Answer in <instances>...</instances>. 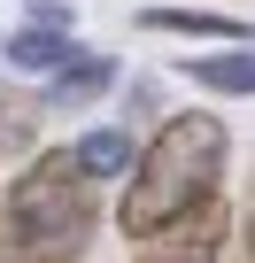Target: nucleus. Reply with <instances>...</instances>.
<instances>
[{
    "mask_svg": "<svg viewBox=\"0 0 255 263\" xmlns=\"http://www.w3.org/2000/svg\"><path fill=\"white\" fill-rule=\"evenodd\" d=\"M224 124L186 108V116H163L155 124V140L132 147V171H124V201H116V232L124 240H140L170 217H186L193 201H209L224 186Z\"/></svg>",
    "mask_w": 255,
    "mask_h": 263,
    "instance_id": "f257e3e1",
    "label": "nucleus"
},
{
    "mask_svg": "<svg viewBox=\"0 0 255 263\" xmlns=\"http://www.w3.org/2000/svg\"><path fill=\"white\" fill-rule=\"evenodd\" d=\"M101 201L70 147L31 155L0 194V263H77L93 248Z\"/></svg>",
    "mask_w": 255,
    "mask_h": 263,
    "instance_id": "f03ea898",
    "label": "nucleus"
},
{
    "mask_svg": "<svg viewBox=\"0 0 255 263\" xmlns=\"http://www.w3.org/2000/svg\"><path fill=\"white\" fill-rule=\"evenodd\" d=\"M224 201L209 194V201H193L186 217H170V224H155V232H140L132 240V263H217L224 255Z\"/></svg>",
    "mask_w": 255,
    "mask_h": 263,
    "instance_id": "7ed1b4c3",
    "label": "nucleus"
},
{
    "mask_svg": "<svg viewBox=\"0 0 255 263\" xmlns=\"http://www.w3.org/2000/svg\"><path fill=\"white\" fill-rule=\"evenodd\" d=\"M140 31H163V39H217V47L255 39L240 16H217V8H147V16H140Z\"/></svg>",
    "mask_w": 255,
    "mask_h": 263,
    "instance_id": "20e7f679",
    "label": "nucleus"
},
{
    "mask_svg": "<svg viewBox=\"0 0 255 263\" xmlns=\"http://www.w3.org/2000/svg\"><path fill=\"white\" fill-rule=\"evenodd\" d=\"M54 85H47V108H85V101H101L108 93V78H116V62L108 54H93V47H77L62 70H47Z\"/></svg>",
    "mask_w": 255,
    "mask_h": 263,
    "instance_id": "39448f33",
    "label": "nucleus"
},
{
    "mask_svg": "<svg viewBox=\"0 0 255 263\" xmlns=\"http://www.w3.org/2000/svg\"><path fill=\"white\" fill-rule=\"evenodd\" d=\"M186 78L201 93H255V39H232V54H186Z\"/></svg>",
    "mask_w": 255,
    "mask_h": 263,
    "instance_id": "423d86ee",
    "label": "nucleus"
},
{
    "mask_svg": "<svg viewBox=\"0 0 255 263\" xmlns=\"http://www.w3.org/2000/svg\"><path fill=\"white\" fill-rule=\"evenodd\" d=\"M0 54H8V70H31V78H47V70H62L77 47H70V31H54V24H31V31H16Z\"/></svg>",
    "mask_w": 255,
    "mask_h": 263,
    "instance_id": "0eeeda50",
    "label": "nucleus"
},
{
    "mask_svg": "<svg viewBox=\"0 0 255 263\" xmlns=\"http://www.w3.org/2000/svg\"><path fill=\"white\" fill-rule=\"evenodd\" d=\"M77 155V171L101 186V178H124V171H132V132H116V124H101V132H85V140L70 147Z\"/></svg>",
    "mask_w": 255,
    "mask_h": 263,
    "instance_id": "6e6552de",
    "label": "nucleus"
},
{
    "mask_svg": "<svg viewBox=\"0 0 255 263\" xmlns=\"http://www.w3.org/2000/svg\"><path fill=\"white\" fill-rule=\"evenodd\" d=\"M39 132V101L31 93H0V147H24Z\"/></svg>",
    "mask_w": 255,
    "mask_h": 263,
    "instance_id": "1a4fd4ad",
    "label": "nucleus"
},
{
    "mask_svg": "<svg viewBox=\"0 0 255 263\" xmlns=\"http://www.w3.org/2000/svg\"><path fill=\"white\" fill-rule=\"evenodd\" d=\"M240 232H247V263H255V194H247V224Z\"/></svg>",
    "mask_w": 255,
    "mask_h": 263,
    "instance_id": "9d476101",
    "label": "nucleus"
}]
</instances>
